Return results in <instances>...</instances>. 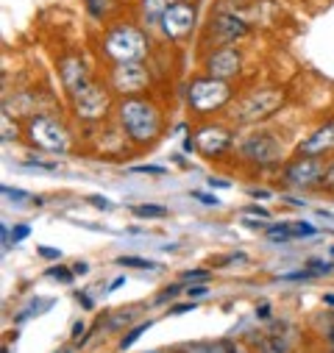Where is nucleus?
Instances as JSON below:
<instances>
[{
    "label": "nucleus",
    "instance_id": "1",
    "mask_svg": "<svg viewBox=\"0 0 334 353\" xmlns=\"http://www.w3.org/2000/svg\"><path fill=\"white\" fill-rule=\"evenodd\" d=\"M120 114V125L123 131L134 139V142H153L159 128H161V117L156 112L153 103L142 101V98H126L117 109Z\"/></svg>",
    "mask_w": 334,
    "mask_h": 353
},
{
    "label": "nucleus",
    "instance_id": "2",
    "mask_svg": "<svg viewBox=\"0 0 334 353\" xmlns=\"http://www.w3.org/2000/svg\"><path fill=\"white\" fill-rule=\"evenodd\" d=\"M104 50L117 61H142L148 53V39L142 31H137L134 26H115L106 39H104Z\"/></svg>",
    "mask_w": 334,
    "mask_h": 353
},
{
    "label": "nucleus",
    "instance_id": "3",
    "mask_svg": "<svg viewBox=\"0 0 334 353\" xmlns=\"http://www.w3.org/2000/svg\"><path fill=\"white\" fill-rule=\"evenodd\" d=\"M187 101L198 114H215L217 109H223L231 101V86L223 78L206 75V78H198L190 83Z\"/></svg>",
    "mask_w": 334,
    "mask_h": 353
},
{
    "label": "nucleus",
    "instance_id": "4",
    "mask_svg": "<svg viewBox=\"0 0 334 353\" xmlns=\"http://www.w3.org/2000/svg\"><path fill=\"white\" fill-rule=\"evenodd\" d=\"M284 103V92L282 90H259L254 95H248L245 101L237 103V109L231 112L234 123L239 125H250V123H259L271 114H276Z\"/></svg>",
    "mask_w": 334,
    "mask_h": 353
},
{
    "label": "nucleus",
    "instance_id": "5",
    "mask_svg": "<svg viewBox=\"0 0 334 353\" xmlns=\"http://www.w3.org/2000/svg\"><path fill=\"white\" fill-rule=\"evenodd\" d=\"M28 139L31 145H37L39 150L45 153H53V156H61L70 150V134L64 131V125L48 114H37L31 117L28 123Z\"/></svg>",
    "mask_w": 334,
    "mask_h": 353
},
{
    "label": "nucleus",
    "instance_id": "6",
    "mask_svg": "<svg viewBox=\"0 0 334 353\" xmlns=\"http://www.w3.org/2000/svg\"><path fill=\"white\" fill-rule=\"evenodd\" d=\"M326 161L320 156H298L293 159L284 172H282V179L287 187L293 190H306V187H315V184H323L326 179Z\"/></svg>",
    "mask_w": 334,
    "mask_h": 353
},
{
    "label": "nucleus",
    "instance_id": "7",
    "mask_svg": "<svg viewBox=\"0 0 334 353\" xmlns=\"http://www.w3.org/2000/svg\"><path fill=\"white\" fill-rule=\"evenodd\" d=\"M239 156L245 161H254L259 167L276 164L282 159V142L271 134H250L239 142Z\"/></svg>",
    "mask_w": 334,
    "mask_h": 353
},
{
    "label": "nucleus",
    "instance_id": "8",
    "mask_svg": "<svg viewBox=\"0 0 334 353\" xmlns=\"http://www.w3.org/2000/svg\"><path fill=\"white\" fill-rule=\"evenodd\" d=\"M109 106H112V101H109L106 90L98 83H87L81 92L72 95V109L81 120H101V117H106Z\"/></svg>",
    "mask_w": 334,
    "mask_h": 353
},
{
    "label": "nucleus",
    "instance_id": "9",
    "mask_svg": "<svg viewBox=\"0 0 334 353\" xmlns=\"http://www.w3.org/2000/svg\"><path fill=\"white\" fill-rule=\"evenodd\" d=\"M195 20H198V9L193 3H173L161 14L159 26L170 39H184L195 28Z\"/></svg>",
    "mask_w": 334,
    "mask_h": 353
},
{
    "label": "nucleus",
    "instance_id": "10",
    "mask_svg": "<svg viewBox=\"0 0 334 353\" xmlns=\"http://www.w3.org/2000/svg\"><path fill=\"white\" fill-rule=\"evenodd\" d=\"M148 81H150V75H148V70L139 61H123L112 72V83H115V90L120 95H137V92H142L145 86H148Z\"/></svg>",
    "mask_w": 334,
    "mask_h": 353
},
{
    "label": "nucleus",
    "instance_id": "11",
    "mask_svg": "<svg viewBox=\"0 0 334 353\" xmlns=\"http://www.w3.org/2000/svg\"><path fill=\"white\" fill-rule=\"evenodd\" d=\"M231 142H234V137H231V131L223 128V125H204V128L195 134V145H198V150H201L206 159L223 156V153L231 148Z\"/></svg>",
    "mask_w": 334,
    "mask_h": 353
},
{
    "label": "nucleus",
    "instance_id": "12",
    "mask_svg": "<svg viewBox=\"0 0 334 353\" xmlns=\"http://www.w3.org/2000/svg\"><path fill=\"white\" fill-rule=\"evenodd\" d=\"M239 64H242L239 50L226 45V48H217V50L206 59V72H209L212 78H223V81H228L231 75L239 72Z\"/></svg>",
    "mask_w": 334,
    "mask_h": 353
},
{
    "label": "nucleus",
    "instance_id": "13",
    "mask_svg": "<svg viewBox=\"0 0 334 353\" xmlns=\"http://www.w3.org/2000/svg\"><path fill=\"white\" fill-rule=\"evenodd\" d=\"M334 150V120L323 123L320 128H315L301 145H298V156H323Z\"/></svg>",
    "mask_w": 334,
    "mask_h": 353
},
{
    "label": "nucleus",
    "instance_id": "14",
    "mask_svg": "<svg viewBox=\"0 0 334 353\" xmlns=\"http://www.w3.org/2000/svg\"><path fill=\"white\" fill-rule=\"evenodd\" d=\"M59 72H61V83H64V90L70 92V95H75V92H81L87 83H92L90 81V72H87V67H84V61L81 59H64L61 61V67H59Z\"/></svg>",
    "mask_w": 334,
    "mask_h": 353
},
{
    "label": "nucleus",
    "instance_id": "15",
    "mask_svg": "<svg viewBox=\"0 0 334 353\" xmlns=\"http://www.w3.org/2000/svg\"><path fill=\"white\" fill-rule=\"evenodd\" d=\"M212 28H215V37H217L223 45H231V42H237V39H242V37L248 34V26H245L242 20L231 17V14H220Z\"/></svg>",
    "mask_w": 334,
    "mask_h": 353
},
{
    "label": "nucleus",
    "instance_id": "16",
    "mask_svg": "<svg viewBox=\"0 0 334 353\" xmlns=\"http://www.w3.org/2000/svg\"><path fill=\"white\" fill-rule=\"evenodd\" d=\"M176 3V0H142V12L148 20H161V14Z\"/></svg>",
    "mask_w": 334,
    "mask_h": 353
},
{
    "label": "nucleus",
    "instance_id": "17",
    "mask_svg": "<svg viewBox=\"0 0 334 353\" xmlns=\"http://www.w3.org/2000/svg\"><path fill=\"white\" fill-rule=\"evenodd\" d=\"M131 212H134V217H139V220L167 217V209H164V206H153V203H139V206H134Z\"/></svg>",
    "mask_w": 334,
    "mask_h": 353
},
{
    "label": "nucleus",
    "instance_id": "18",
    "mask_svg": "<svg viewBox=\"0 0 334 353\" xmlns=\"http://www.w3.org/2000/svg\"><path fill=\"white\" fill-rule=\"evenodd\" d=\"M53 303H56L53 298H45V301H34L31 306H26V309H23V312L14 317V323H26L28 317H34V314H42V312H45V309H50Z\"/></svg>",
    "mask_w": 334,
    "mask_h": 353
},
{
    "label": "nucleus",
    "instance_id": "19",
    "mask_svg": "<svg viewBox=\"0 0 334 353\" xmlns=\"http://www.w3.org/2000/svg\"><path fill=\"white\" fill-rule=\"evenodd\" d=\"M150 325H153L150 320H145V323L134 325V328H131V331H128V334H126V336L120 339V345H117V347H120V353H123V350H128V347H131V345H134V342H137V339H139V336H142V334H145V331H148Z\"/></svg>",
    "mask_w": 334,
    "mask_h": 353
},
{
    "label": "nucleus",
    "instance_id": "20",
    "mask_svg": "<svg viewBox=\"0 0 334 353\" xmlns=\"http://www.w3.org/2000/svg\"><path fill=\"white\" fill-rule=\"evenodd\" d=\"M117 264H120V268H137V270H153L156 268V261L142 259V256H120Z\"/></svg>",
    "mask_w": 334,
    "mask_h": 353
},
{
    "label": "nucleus",
    "instance_id": "21",
    "mask_svg": "<svg viewBox=\"0 0 334 353\" xmlns=\"http://www.w3.org/2000/svg\"><path fill=\"white\" fill-rule=\"evenodd\" d=\"M268 236L273 239V242H293L295 236H293V228H290V223H279V225H273V228H268Z\"/></svg>",
    "mask_w": 334,
    "mask_h": 353
},
{
    "label": "nucleus",
    "instance_id": "22",
    "mask_svg": "<svg viewBox=\"0 0 334 353\" xmlns=\"http://www.w3.org/2000/svg\"><path fill=\"white\" fill-rule=\"evenodd\" d=\"M306 268H309L312 276H328V273L334 270V264H331V261H323V259H309Z\"/></svg>",
    "mask_w": 334,
    "mask_h": 353
},
{
    "label": "nucleus",
    "instance_id": "23",
    "mask_svg": "<svg viewBox=\"0 0 334 353\" xmlns=\"http://www.w3.org/2000/svg\"><path fill=\"white\" fill-rule=\"evenodd\" d=\"M23 167H26V170H42V172H56V170H59V164H56V161H48V159H37V156H34V159H28Z\"/></svg>",
    "mask_w": 334,
    "mask_h": 353
},
{
    "label": "nucleus",
    "instance_id": "24",
    "mask_svg": "<svg viewBox=\"0 0 334 353\" xmlns=\"http://www.w3.org/2000/svg\"><path fill=\"white\" fill-rule=\"evenodd\" d=\"M45 276H48V279H56V281H61V284H70L75 273H72V268L67 270V268H56V264H53V268L45 270Z\"/></svg>",
    "mask_w": 334,
    "mask_h": 353
},
{
    "label": "nucleus",
    "instance_id": "25",
    "mask_svg": "<svg viewBox=\"0 0 334 353\" xmlns=\"http://www.w3.org/2000/svg\"><path fill=\"white\" fill-rule=\"evenodd\" d=\"M184 353H223V347L212 345V342H193L184 347Z\"/></svg>",
    "mask_w": 334,
    "mask_h": 353
},
{
    "label": "nucleus",
    "instance_id": "26",
    "mask_svg": "<svg viewBox=\"0 0 334 353\" xmlns=\"http://www.w3.org/2000/svg\"><path fill=\"white\" fill-rule=\"evenodd\" d=\"M181 292H184V290H181L179 284H173V287H167L164 292H159V295H156V303H159V306H161V303H173Z\"/></svg>",
    "mask_w": 334,
    "mask_h": 353
},
{
    "label": "nucleus",
    "instance_id": "27",
    "mask_svg": "<svg viewBox=\"0 0 334 353\" xmlns=\"http://www.w3.org/2000/svg\"><path fill=\"white\" fill-rule=\"evenodd\" d=\"M0 192H3V198H9V201H14V203H23V201H34L26 190H17V187H3V190H0Z\"/></svg>",
    "mask_w": 334,
    "mask_h": 353
},
{
    "label": "nucleus",
    "instance_id": "28",
    "mask_svg": "<svg viewBox=\"0 0 334 353\" xmlns=\"http://www.w3.org/2000/svg\"><path fill=\"white\" fill-rule=\"evenodd\" d=\"M131 172H142V175H164L167 167H159V164H134Z\"/></svg>",
    "mask_w": 334,
    "mask_h": 353
},
{
    "label": "nucleus",
    "instance_id": "29",
    "mask_svg": "<svg viewBox=\"0 0 334 353\" xmlns=\"http://www.w3.org/2000/svg\"><path fill=\"white\" fill-rule=\"evenodd\" d=\"M290 228H293V236H295V239H298V236H315V234H317V228L309 225V223H290Z\"/></svg>",
    "mask_w": 334,
    "mask_h": 353
},
{
    "label": "nucleus",
    "instance_id": "30",
    "mask_svg": "<svg viewBox=\"0 0 334 353\" xmlns=\"http://www.w3.org/2000/svg\"><path fill=\"white\" fill-rule=\"evenodd\" d=\"M212 279V270H184L181 273V281H209Z\"/></svg>",
    "mask_w": 334,
    "mask_h": 353
},
{
    "label": "nucleus",
    "instance_id": "31",
    "mask_svg": "<svg viewBox=\"0 0 334 353\" xmlns=\"http://www.w3.org/2000/svg\"><path fill=\"white\" fill-rule=\"evenodd\" d=\"M184 292H187V298H190V301H198V298H204V295L209 292V287H206L204 281H198V284H190Z\"/></svg>",
    "mask_w": 334,
    "mask_h": 353
},
{
    "label": "nucleus",
    "instance_id": "32",
    "mask_svg": "<svg viewBox=\"0 0 334 353\" xmlns=\"http://www.w3.org/2000/svg\"><path fill=\"white\" fill-rule=\"evenodd\" d=\"M193 198H195V201H201L204 206H220L217 195H212V192H201V190H195V192H193Z\"/></svg>",
    "mask_w": 334,
    "mask_h": 353
},
{
    "label": "nucleus",
    "instance_id": "33",
    "mask_svg": "<svg viewBox=\"0 0 334 353\" xmlns=\"http://www.w3.org/2000/svg\"><path fill=\"white\" fill-rule=\"evenodd\" d=\"M131 317H134L131 312H126V314H123V312H117V314H112V317H109V328H120V325H128V323H131Z\"/></svg>",
    "mask_w": 334,
    "mask_h": 353
},
{
    "label": "nucleus",
    "instance_id": "34",
    "mask_svg": "<svg viewBox=\"0 0 334 353\" xmlns=\"http://www.w3.org/2000/svg\"><path fill=\"white\" fill-rule=\"evenodd\" d=\"M87 9L92 12V17H104L106 14V0H87Z\"/></svg>",
    "mask_w": 334,
    "mask_h": 353
},
{
    "label": "nucleus",
    "instance_id": "35",
    "mask_svg": "<svg viewBox=\"0 0 334 353\" xmlns=\"http://www.w3.org/2000/svg\"><path fill=\"white\" fill-rule=\"evenodd\" d=\"M282 281H306V279H312V273L309 270H295V273H284V276H279Z\"/></svg>",
    "mask_w": 334,
    "mask_h": 353
},
{
    "label": "nucleus",
    "instance_id": "36",
    "mask_svg": "<svg viewBox=\"0 0 334 353\" xmlns=\"http://www.w3.org/2000/svg\"><path fill=\"white\" fill-rule=\"evenodd\" d=\"M37 253H39L42 259H50V261H59V259H61V250H59V248H45V245H42Z\"/></svg>",
    "mask_w": 334,
    "mask_h": 353
},
{
    "label": "nucleus",
    "instance_id": "37",
    "mask_svg": "<svg viewBox=\"0 0 334 353\" xmlns=\"http://www.w3.org/2000/svg\"><path fill=\"white\" fill-rule=\"evenodd\" d=\"M90 203H92L95 209H101V212H106V209H112V203H109V198H104V195H92V198H90Z\"/></svg>",
    "mask_w": 334,
    "mask_h": 353
},
{
    "label": "nucleus",
    "instance_id": "38",
    "mask_svg": "<svg viewBox=\"0 0 334 353\" xmlns=\"http://www.w3.org/2000/svg\"><path fill=\"white\" fill-rule=\"evenodd\" d=\"M195 309V303L190 301V303H173L170 306V314H184V312H193Z\"/></svg>",
    "mask_w": 334,
    "mask_h": 353
},
{
    "label": "nucleus",
    "instance_id": "39",
    "mask_svg": "<svg viewBox=\"0 0 334 353\" xmlns=\"http://www.w3.org/2000/svg\"><path fill=\"white\" fill-rule=\"evenodd\" d=\"M28 234H31V228H28V225H17V228H14V236H12V239H14V245H17V242H23Z\"/></svg>",
    "mask_w": 334,
    "mask_h": 353
},
{
    "label": "nucleus",
    "instance_id": "40",
    "mask_svg": "<svg viewBox=\"0 0 334 353\" xmlns=\"http://www.w3.org/2000/svg\"><path fill=\"white\" fill-rule=\"evenodd\" d=\"M245 214H257V217H262V220H268V217H271V212H268V209H262V206H248V209H245Z\"/></svg>",
    "mask_w": 334,
    "mask_h": 353
},
{
    "label": "nucleus",
    "instance_id": "41",
    "mask_svg": "<svg viewBox=\"0 0 334 353\" xmlns=\"http://www.w3.org/2000/svg\"><path fill=\"white\" fill-rule=\"evenodd\" d=\"M84 331H87V325H84L81 320H78V323H72V339H75V342H81V339H84Z\"/></svg>",
    "mask_w": 334,
    "mask_h": 353
},
{
    "label": "nucleus",
    "instance_id": "42",
    "mask_svg": "<svg viewBox=\"0 0 334 353\" xmlns=\"http://www.w3.org/2000/svg\"><path fill=\"white\" fill-rule=\"evenodd\" d=\"M72 273H75V276H87V273H90V264H87V261H75V264H72Z\"/></svg>",
    "mask_w": 334,
    "mask_h": 353
},
{
    "label": "nucleus",
    "instance_id": "43",
    "mask_svg": "<svg viewBox=\"0 0 334 353\" xmlns=\"http://www.w3.org/2000/svg\"><path fill=\"white\" fill-rule=\"evenodd\" d=\"M323 187H326V190H331V192H334V164H331V167H328V170H326V179H323Z\"/></svg>",
    "mask_w": 334,
    "mask_h": 353
},
{
    "label": "nucleus",
    "instance_id": "44",
    "mask_svg": "<svg viewBox=\"0 0 334 353\" xmlns=\"http://www.w3.org/2000/svg\"><path fill=\"white\" fill-rule=\"evenodd\" d=\"M75 301H81V306H84V309H92V306H95V303H92V298H90V295H84V292H75Z\"/></svg>",
    "mask_w": 334,
    "mask_h": 353
},
{
    "label": "nucleus",
    "instance_id": "45",
    "mask_svg": "<svg viewBox=\"0 0 334 353\" xmlns=\"http://www.w3.org/2000/svg\"><path fill=\"white\" fill-rule=\"evenodd\" d=\"M257 317H259V320H271V306H268V303H259V306H257Z\"/></svg>",
    "mask_w": 334,
    "mask_h": 353
},
{
    "label": "nucleus",
    "instance_id": "46",
    "mask_svg": "<svg viewBox=\"0 0 334 353\" xmlns=\"http://www.w3.org/2000/svg\"><path fill=\"white\" fill-rule=\"evenodd\" d=\"M209 187H217V190H228L231 184H228V181H223V179H209Z\"/></svg>",
    "mask_w": 334,
    "mask_h": 353
},
{
    "label": "nucleus",
    "instance_id": "47",
    "mask_svg": "<svg viewBox=\"0 0 334 353\" xmlns=\"http://www.w3.org/2000/svg\"><path fill=\"white\" fill-rule=\"evenodd\" d=\"M123 284H126V279H123V276H117V279H115V281L109 284V292H115V290H120Z\"/></svg>",
    "mask_w": 334,
    "mask_h": 353
},
{
    "label": "nucleus",
    "instance_id": "48",
    "mask_svg": "<svg viewBox=\"0 0 334 353\" xmlns=\"http://www.w3.org/2000/svg\"><path fill=\"white\" fill-rule=\"evenodd\" d=\"M328 345H331V353H334V325L328 328Z\"/></svg>",
    "mask_w": 334,
    "mask_h": 353
},
{
    "label": "nucleus",
    "instance_id": "49",
    "mask_svg": "<svg viewBox=\"0 0 334 353\" xmlns=\"http://www.w3.org/2000/svg\"><path fill=\"white\" fill-rule=\"evenodd\" d=\"M250 195H254V198H268V192H265V190H254Z\"/></svg>",
    "mask_w": 334,
    "mask_h": 353
},
{
    "label": "nucleus",
    "instance_id": "50",
    "mask_svg": "<svg viewBox=\"0 0 334 353\" xmlns=\"http://www.w3.org/2000/svg\"><path fill=\"white\" fill-rule=\"evenodd\" d=\"M323 303H326V306H334V295H326V298H323Z\"/></svg>",
    "mask_w": 334,
    "mask_h": 353
},
{
    "label": "nucleus",
    "instance_id": "51",
    "mask_svg": "<svg viewBox=\"0 0 334 353\" xmlns=\"http://www.w3.org/2000/svg\"><path fill=\"white\" fill-rule=\"evenodd\" d=\"M59 353H70V347H61V350H59Z\"/></svg>",
    "mask_w": 334,
    "mask_h": 353
},
{
    "label": "nucleus",
    "instance_id": "52",
    "mask_svg": "<svg viewBox=\"0 0 334 353\" xmlns=\"http://www.w3.org/2000/svg\"><path fill=\"white\" fill-rule=\"evenodd\" d=\"M150 353H161V350H150Z\"/></svg>",
    "mask_w": 334,
    "mask_h": 353
},
{
    "label": "nucleus",
    "instance_id": "53",
    "mask_svg": "<svg viewBox=\"0 0 334 353\" xmlns=\"http://www.w3.org/2000/svg\"><path fill=\"white\" fill-rule=\"evenodd\" d=\"M331 256H334V248H331Z\"/></svg>",
    "mask_w": 334,
    "mask_h": 353
}]
</instances>
